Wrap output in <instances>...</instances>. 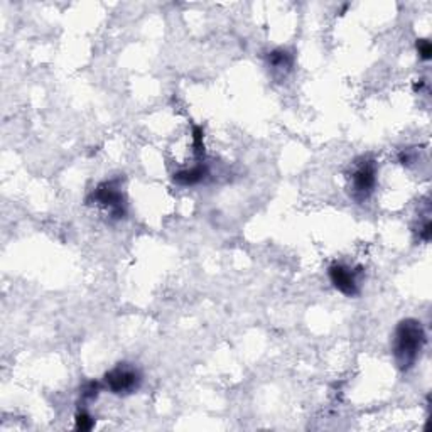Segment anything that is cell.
Here are the masks:
<instances>
[{
	"label": "cell",
	"instance_id": "obj_1",
	"mask_svg": "<svg viewBox=\"0 0 432 432\" xmlns=\"http://www.w3.org/2000/svg\"><path fill=\"white\" fill-rule=\"evenodd\" d=\"M424 345H426V331L421 321L404 320L398 322L392 341V355L397 367L402 372L410 370L421 356Z\"/></svg>",
	"mask_w": 432,
	"mask_h": 432
},
{
	"label": "cell",
	"instance_id": "obj_2",
	"mask_svg": "<svg viewBox=\"0 0 432 432\" xmlns=\"http://www.w3.org/2000/svg\"><path fill=\"white\" fill-rule=\"evenodd\" d=\"M103 384L115 395H130L140 388L142 375L133 365L119 363L105 373Z\"/></svg>",
	"mask_w": 432,
	"mask_h": 432
},
{
	"label": "cell",
	"instance_id": "obj_3",
	"mask_svg": "<svg viewBox=\"0 0 432 432\" xmlns=\"http://www.w3.org/2000/svg\"><path fill=\"white\" fill-rule=\"evenodd\" d=\"M377 184V166L373 161L360 162L351 174V192L358 201L367 199Z\"/></svg>",
	"mask_w": 432,
	"mask_h": 432
},
{
	"label": "cell",
	"instance_id": "obj_4",
	"mask_svg": "<svg viewBox=\"0 0 432 432\" xmlns=\"http://www.w3.org/2000/svg\"><path fill=\"white\" fill-rule=\"evenodd\" d=\"M91 199H93L96 204H100V207L107 208L108 211H110L112 218L120 220V218L125 216L124 195H122L119 188H117L113 183L100 184V186L93 191V195H91Z\"/></svg>",
	"mask_w": 432,
	"mask_h": 432
},
{
	"label": "cell",
	"instance_id": "obj_5",
	"mask_svg": "<svg viewBox=\"0 0 432 432\" xmlns=\"http://www.w3.org/2000/svg\"><path fill=\"white\" fill-rule=\"evenodd\" d=\"M360 270L343 266V263H333L329 267V280L336 291L348 297H355L360 292L358 284Z\"/></svg>",
	"mask_w": 432,
	"mask_h": 432
},
{
	"label": "cell",
	"instance_id": "obj_6",
	"mask_svg": "<svg viewBox=\"0 0 432 432\" xmlns=\"http://www.w3.org/2000/svg\"><path fill=\"white\" fill-rule=\"evenodd\" d=\"M208 169L204 166H195L191 169H184L179 171V173L174 174V181L181 186H195V184L201 183L207 176Z\"/></svg>",
	"mask_w": 432,
	"mask_h": 432
},
{
	"label": "cell",
	"instance_id": "obj_7",
	"mask_svg": "<svg viewBox=\"0 0 432 432\" xmlns=\"http://www.w3.org/2000/svg\"><path fill=\"white\" fill-rule=\"evenodd\" d=\"M268 65L275 70H289L292 66V58L282 49H275V51L268 53Z\"/></svg>",
	"mask_w": 432,
	"mask_h": 432
},
{
	"label": "cell",
	"instance_id": "obj_8",
	"mask_svg": "<svg viewBox=\"0 0 432 432\" xmlns=\"http://www.w3.org/2000/svg\"><path fill=\"white\" fill-rule=\"evenodd\" d=\"M74 421H77L74 427H77L78 431H90V429H93V426H95L93 417H91L90 414L83 412V410L77 414V419H74Z\"/></svg>",
	"mask_w": 432,
	"mask_h": 432
},
{
	"label": "cell",
	"instance_id": "obj_9",
	"mask_svg": "<svg viewBox=\"0 0 432 432\" xmlns=\"http://www.w3.org/2000/svg\"><path fill=\"white\" fill-rule=\"evenodd\" d=\"M100 390H102V385H100L98 381H88V384L83 385L81 397L85 398V400H93L100 393Z\"/></svg>",
	"mask_w": 432,
	"mask_h": 432
},
{
	"label": "cell",
	"instance_id": "obj_10",
	"mask_svg": "<svg viewBox=\"0 0 432 432\" xmlns=\"http://www.w3.org/2000/svg\"><path fill=\"white\" fill-rule=\"evenodd\" d=\"M417 53H419V56H421L424 61L431 60L432 49H431V43H429V41H427V39L417 41Z\"/></svg>",
	"mask_w": 432,
	"mask_h": 432
}]
</instances>
